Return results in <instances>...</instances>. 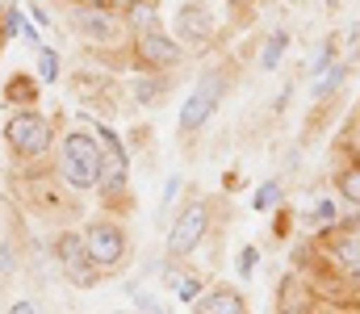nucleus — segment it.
<instances>
[{
    "mask_svg": "<svg viewBox=\"0 0 360 314\" xmlns=\"http://www.w3.org/2000/svg\"><path fill=\"white\" fill-rule=\"evenodd\" d=\"M63 176L72 189H92L101 181V143L89 134L63 138Z\"/></svg>",
    "mask_w": 360,
    "mask_h": 314,
    "instance_id": "1",
    "label": "nucleus"
},
{
    "mask_svg": "<svg viewBox=\"0 0 360 314\" xmlns=\"http://www.w3.org/2000/svg\"><path fill=\"white\" fill-rule=\"evenodd\" d=\"M4 138L21 155H42L51 147V122L38 117V113H13L8 126H4Z\"/></svg>",
    "mask_w": 360,
    "mask_h": 314,
    "instance_id": "2",
    "label": "nucleus"
},
{
    "mask_svg": "<svg viewBox=\"0 0 360 314\" xmlns=\"http://www.w3.org/2000/svg\"><path fill=\"white\" fill-rule=\"evenodd\" d=\"M205 226H210V209L201 206V202L184 206L180 209V218L172 222V230H168V256H188V251L201 243Z\"/></svg>",
    "mask_w": 360,
    "mask_h": 314,
    "instance_id": "3",
    "label": "nucleus"
},
{
    "mask_svg": "<svg viewBox=\"0 0 360 314\" xmlns=\"http://www.w3.org/2000/svg\"><path fill=\"white\" fill-rule=\"evenodd\" d=\"M84 247H89L96 268H113L126 256V239H122V230L113 222H92L89 235H84Z\"/></svg>",
    "mask_w": 360,
    "mask_h": 314,
    "instance_id": "4",
    "label": "nucleus"
},
{
    "mask_svg": "<svg viewBox=\"0 0 360 314\" xmlns=\"http://www.w3.org/2000/svg\"><path fill=\"white\" fill-rule=\"evenodd\" d=\"M55 256H59V268L68 273V281H76V285H92L96 281V264H92L89 247L80 243V235H59Z\"/></svg>",
    "mask_w": 360,
    "mask_h": 314,
    "instance_id": "5",
    "label": "nucleus"
},
{
    "mask_svg": "<svg viewBox=\"0 0 360 314\" xmlns=\"http://www.w3.org/2000/svg\"><path fill=\"white\" fill-rule=\"evenodd\" d=\"M176 30H180V38H184V42H193V46L210 42V38H214V8H210V4H201V0L180 4V8H176Z\"/></svg>",
    "mask_w": 360,
    "mask_h": 314,
    "instance_id": "6",
    "label": "nucleus"
},
{
    "mask_svg": "<svg viewBox=\"0 0 360 314\" xmlns=\"http://www.w3.org/2000/svg\"><path fill=\"white\" fill-rule=\"evenodd\" d=\"M96 138H101V176L109 181V189H122L126 185V151H122V138L109 126H96Z\"/></svg>",
    "mask_w": 360,
    "mask_h": 314,
    "instance_id": "7",
    "label": "nucleus"
},
{
    "mask_svg": "<svg viewBox=\"0 0 360 314\" xmlns=\"http://www.w3.org/2000/svg\"><path fill=\"white\" fill-rule=\"evenodd\" d=\"M76 34L84 42H117L122 25H117V17L109 8H80L76 13Z\"/></svg>",
    "mask_w": 360,
    "mask_h": 314,
    "instance_id": "8",
    "label": "nucleus"
},
{
    "mask_svg": "<svg viewBox=\"0 0 360 314\" xmlns=\"http://www.w3.org/2000/svg\"><path fill=\"white\" fill-rule=\"evenodd\" d=\"M139 59H143L147 67H172V63H180V46L168 34L147 30V34L139 38Z\"/></svg>",
    "mask_w": 360,
    "mask_h": 314,
    "instance_id": "9",
    "label": "nucleus"
},
{
    "mask_svg": "<svg viewBox=\"0 0 360 314\" xmlns=\"http://www.w3.org/2000/svg\"><path fill=\"white\" fill-rule=\"evenodd\" d=\"M214 109H218V93L210 84H201V89L188 93V101L180 105V126L197 130V126H205V117H214Z\"/></svg>",
    "mask_w": 360,
    "mask_h": 314,
    "instance_id": "10",
    "label": "nucleus"
},
{
    "mask_svg": "<svg viewBox=\"0 0 360 314\" xmlns=\"http://www.w3.org/2000/svg\"><path fill=\"white\" fill-rule=\"evenodd\" d=\"M197 314H248V310H243V298L235 289H214V294L197 298Z\"/></svg>",
    "mask_w": 360,
    "mask_h": 314,
    "instance_id": "11",
    "label": "nucleus"
},
{
    "mask_svg": "<svg viewBox=\"0 0 360 314\" xmlns=\"http://www.w3.org/2000/svg\"><path fill=\"white\" fill-rule=\"evenodd\" d=\"M164 281H168V289L176 294L180 302H197V298H201V281H197V277H188V273H180V268H168V273H164Z\"/></svg>",
    "mask_w": 360,
    "mask_h": 314,
    "instance_id": "12",
    "label": "nucleus"
},
{
    "mask_svg": "<svg viewBox=\"0 0 360 314\" xmlns=\"http://www.w3.org/2000/svg\"><path fill=\"white\" fill-rule=\"evenodd\" d=\"M285 46H289V34L281 30V34H272L269 46H264V55H260V63H264V72H272L276 63H281V55H285Z\"/></svg>",
    "mask_w": 360,
    "mask_h": 314,
    "instance_id": "13",
    "label": "nucleus"
},
{
    "mask_svg": "<svg viewBox=\"0 0 360 314\" xmlns=\"http://www.w3.org/2000/svg\"><path fill=\"white\" fill-rule=\"evenodd\" d=\"M340 193H344L348 202H356V206H360V168L340 172Z\"/></svg>",
    "mask_w": 360,
    "mask_h": 314,
    "instance_id": "14",
    "label": "nucleus"
},
{
    "mask_svg": "<svg viewBox=\"0 0 360 314\" xmlns=\"http://www.w3.org/2000/svg\"><path fill=\"white\" fill-rule=\"evenodd\" d=\"M4 25H8L13 34H21L25 42H38V34H34V25H25V17H21V8H8V17H4Z\"/></svg>",
    "mask_w": 360,
    "mask_h": 314,
    "instance_id": "15",
    "label": "nucleus"
},
{
    "mask_svg": "<svg viewBox=\"0 0 360 314\" xmlns=\"http://www.w3.org/2000/svg\"><path fill=\"white\" fill-rule=\"evenodd\" d=\"M34 97H38V93H34V84H30V80H25V76H17V80H8V101H34Z\"/></svg>",
    "mask_w": 360,
    "mask_h": 314,
    "instance_id": "16",
    "label": "nucleus"
},
{
    "mask_svg": "<svg viewBox=\"0 0 360 314\" xmlns=\"http://www.w3.org/2000/svg\"><path fill=\"white\" fill-rule=\"evenodd\" d=\"M38 76L42 80H55L59 76V55L55 51H38Z\"/></svg>",
    "mask_w": 360,
    "mask_h": 314,
    "instance_id": "17",
    "label": "nucleus"
},
{
    "mask_svg": "<svg viewBox=\"0 0 360 314\" xmlns=\"http://www.w3.org/2000/svg\"><path fill=\"white\" fill-rule=\"evenodd\" d=\"M340 260H344L348 273H360V239H348V243L340 247Z\"/></svg>",
    "mask_w": 360,
    "mask_h": 314,
    "instance_id": "18",
    "label": "nucleus"
},
{
    "mask_svg": "<svg viewBox=\"0 0 360 314\" xmlns=\"http://www.w3.org/2000/svg\"><path fill=\"white\" fill-rule=\"evenodd\" d=\"M276 202H281V181H269V185L256 193V209H272Z\"/></svg>",
    "mask_w": 360,
    "mask_h": 314,
    "instance_id": "19",
    "label": "nucleus"
},
{
    "mask_svg": "<svg viewBox=\"0 0 360 314\" xmlns=\"http://www.w3.org/2000/svg\"><path fill=\"white\" fill-rule=\"evenodd\" d=\"M134 25H139L143 34H147V30H155V8H151V4H147V8H143V4H134Z\"/></svg>",
    "mask_w": 360,
    "mask_h": 314,
    "instance_id": "20",
    "label": "nucleus"
},
{
    "mask_svg": "<svg viewBox=\"0 0 360 314\" xmlns=\"http://www.w3.org/2000/svg\"><path fill=\"white\" fill-rule=\"evenodd\" d=\"M134 97H139L143 105L155 101V97H160V80H139V84H134Z\"/></svg>",
    "mask_w": 360,
    "mask_h": 314,
    "instance_id": "21",
    "label": "nucleus"
},
{
    "mask_svg": "<svg viewBox=\"0 0 360 314\" xmlns=\"http://www.w3.org/2000/svg\"><path fill=\"white\" fill-rule=\"evenodd\" d=\"M256 260H260V251H256V247H243V251H239V273L252 277V273H256Z\"/></svg>",
    "mask_w": 360,
    "mask_h": 314,
    "instance_id": "22",
    "label": "nucleus"
},
{
    "mask_svg": "<svg viewBox=\"0 0 360 314\" xmlns=\"http://www.w3.org/2000/svg\"><path fill=\"white\" fill-rule=\"evenodd\" d=\"M134 306H139L143 314H168L160 302H155V298H151V294H134Z\"/></svg>",
    "mask_w": 360,
    "mask_h": 314,
    "instance_id": "23",
    "label": "nucleus"
},
{
    "mask_svg": "<svg viewBox=\"0 0 360 314\" xmlns=\"http://www.w3.org/2000/svg\"><path fill=\"white\" fill-rule=\"evenodd\" d=\"M331 55H335V42H327V46H323V55L314 59V72H319V76H323V72L331 67Z\"/></svg>",
    "mask_w": 360,
    "mask_h": 314,
    "instance_id": "24",
    "label": "nucleus"
},
{
    "mask_svg": "<svg viewBox=\"0 0 360 314\" xmlns=\"http://www.w3.org/2000/svg\"><path fill=\"white\" fill-rule=\"evenodd\" d=\"M340 80H344V67H335V72H331V76H327V80L319 84V97H331V89H335Z\"/></svg>",
    "mask_w": 360,
    "mask_h": 314,
    "instance_id": "25",
    "label": "nucleus"
},
{
    "mask_svg": "<svg viewBox=\"0 0 360 314\" xmlns=\"http://www.w3.org/2000/svg\"><path fill=\"white\" fill-rule=\"evenodd\" d=\"M176 193H180V176H168V185H164V202H160V206L168 209V206H172V197H176Z\"/></svg>",
    "mask_w": 360,
    "mask_h": 314,
    "instance_id": "26",
    "label": "nucleus"
},
{
    "mask_svg": "<svg viewBox=\"0 0 360 314\" xmlns=\"http://www.w3.org/2000/svg\"><path fill=\"white\" fill-rule=\"evenodd\" d=\"M8 314H38V310H34V302H13Z\"/></svg>",
    "mask_w": 360,
    "mask_h": 314,
    "instance_id": "27",
    "label": "nucleus"
},
{
    "mask_svg": "<svg viewBox=\"0 0 360 314\" xmlns=\"http://www.w3.org/2000/svg\"><path fill=\"white\" fill-rule=\"evenodd\" d=\"M109 8H134V4H143V0H105Z\"/></svg>",
    "mask_w": 360,
    "mask_h": 314,
    "instance_id": "28",
    "label": "nucleus"
},
{
    "mask_svg": "<svg viewBox=\"0 0 360 314\" xmlns=\"http://www.w3.org/2000/svg\"><path fill=\"white\" fill-rule=\"evenodd\" d=\"M68 4H80V0H68Z\"/></svg>",
    "mask_w": 360,
    "mask_h": 314,
    "instance_id": "29",
    "label": "nucleus"
}]
</instances>
